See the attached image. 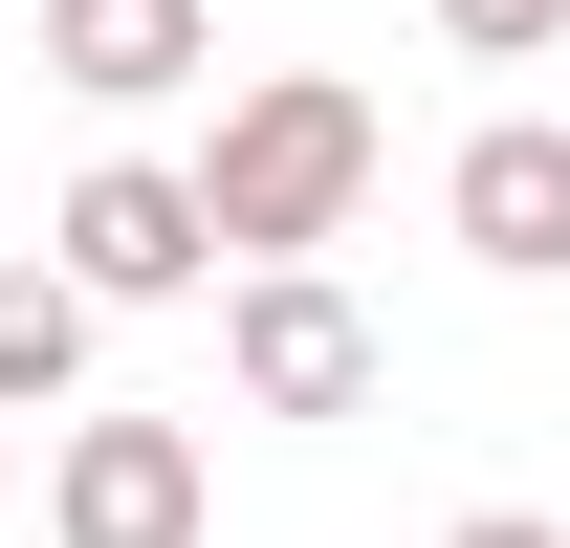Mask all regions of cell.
Masks as SVG:
<instances>
[{
  "mask_svg": "<svg viewBox=\"0 0 570 548\" xmlns=\"http://www.w3.org/2000/svg\"><path fill=\"white\" fill-rule=\"evenodd\" d=\"M373 198V88L352 67H264V88H219V133H198V219H219V264H307V242H352Z\"/></svg>",
  "mask_w": 570,
  "mask_h": 548,
  "instance_id": "1",
  "label": "cell"
},
{
  "mask_svg": "<svg viewBox=\"0 0 570 548\" xmlns=\"http://www.w3.org/2000/svg\"><path fill=\"white\" fill-rule=\"evenodd\" d=\"M45 264H67L88 307H176V285H219L198 154H88V176H67V219H45Z\"/></svg>",
  "mask_w": 570,
  "mask_h": 548,
  "instance_id": "2",
  "label": "cell"
},
{
  "mask_svg": "<svg viewBox=\"0 0 570 548\" xmlns=\"http://www.w3.org/2000/svg\"><path fill=\"white\" fill-rule=\"evenodd\" d=\"M219 373H242V417H373V307H352L330 264H242Z\"/></svg>",
  "mask_w": 570,
  "mask_h": 548,
  "instance_id": "3",
  "label": "cell"
},
{
  "mask_svg": "<svg viewBox=\"0 0 570 548\" xmlns=\"http://www.w3.org/2000/svg\"><path fill=\"white\" fill-rule=\"evenodd\" d=\"M219 482L176 417H67V461H45V548H198Z\"/></svg>",
  "mask_w": 570,
  "mask_h": 548,
  "instance_id": "4",
  "label": "cell"
},
{
  "mask_svg": "<svg viewBox=\"0 0 570 548\" xmlns=\"http://www.w3.org/2000/svg\"><path fill=\"white\" fill-rule=\"evenodd\" d=\"M439 219H461V264L549 285V264H570V133H549V110H504V133H461V176H439Z\"/></svg>",
  "mask_w": 570,
  "mask_h": 548,
  "instance_id": "5",
  "label": "cell"
},
{
  "mask_svg": "<svg viewBox=\"0 0 570 548\" xmlns=\"http://www.w3.org/2000/svg\"><path fill=\"white\" fill-rule=\"evenodd\" d=\"M45 67H67L88 110H154V88L219 67V0H45Z\"/></svg>",
  "mask_w": 570,
  "mask_h": 548,
  "instance_id": "6",
  "label": "cell"
},
{
  "mask_svg": "<svg viewBox=\"0 0 570 548\" xmlns=\"http://www.w3.org/2000/svg\"><path fill=\"white\" fill-rule=\"evenodd\" d=\"M88 330H110V307H88L67 264H0V417H67L88 395Z\"/></svg>",
  "mask_w": 570,
  "mask_h": 548,
  "instance_id": "7",
  "label": "cell"
},
{
  "mask_svg": "<svg viewBox=\"0 0 570 548\" xmlns=\"http://www.w3.org/2000/svg\"><path fill=\"white\" fill-rule=\"evenodd\" d=\"M439 45H461V67H549L570 0H439Z\"/></svg>",
  "mask_w": 570,
  "mask_h": 548,
  "instance_id": "8",
  "label": "cell"
},
{
  "mask_svg": "<svg viewBox=\"0 0 570 548\" xmlns=\"http://www.w3.org/2000/svg\"><path fill=\"white\" fill-rule=\"evenodd\" d=\"M439 548H570V527H549V505H461Z\"/></svg>",
  "mask_w": 570,
  "mask_h": 548,
  "instance_id": "9",
  "label": "cell"
},
{
  "mask_svg": "<svg viewBox=\"0 0 570 548\" xmlns=\"http://www.w3.org/2000/svg\"><path fill=\"white\" fill-rule=\"evenodd\" d=\"M0 505H22V482H0Z\"/></svg>",
  "mask_w": 570,
  "mask_h": 548,
  "instance_id": "10",
  "label": "cell"
}]
</instances>
